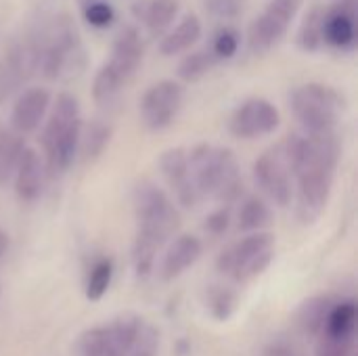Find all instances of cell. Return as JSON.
<instances>
[{
    "mask_svg": "<svg viewBox=\"0 0 358 356\" xmlns=\"http://www.w3.org/2000/svg\"><path fill=\"white\" fill-rule=\"evenodd\" d=\"M323 15L325 8L323 6H313L304 21L302 27L298 31V46L306 52H315L319 50L325 42H323Z\"/></svg>",
    "mask_w": 358,
    "mask_h": 356,
    "instance_id": "28",
    "label": "cell"
},
{
    "mask_svg": "<svg viewBox=\"0 0 358 356\" xmlns=\"http://www.w3.org/2000/svg\"><path fill=\"white\" fill-rule=\"evenodd\" d=\"M111 126L103 120H92L90 124L82 126L80 132V143H78V153L82 155L84 162H92L101 157V153L107 149L111 141Z\"/></svg>",
    "mask_w": 358,
    "mask_h": 356,
    "instance_id": "23",
    "label": "cell"
},
{
    "mask_svg": "<svg viewBox=\"0 0 358 356\" xmlns=\"http://www.w3.org/2000/svg\"><path fill=\"white\" fill-rule=\"evenodd\" d=\"M248 0H206V8L212 17L216 19H237L243 8H245Z\"/></svg>",
    "mask_w": 358,
    "mask_h": 356,
    "instance_id": "36",
    "label": "cell"
},
{
    "mask_svg": "<svg viewBox=\"0 0 358 356\" xmlns=\"http://www.w3.org/2000/svg\"><path fill=\"white\" fill-rule=\"evenodd\" d=\"M6 252H8V235L0 229V260L6 256Z\"/></svg>",
    "mask_w": 358,
    "mask_h": 356,
    "instance_id": "39",
    "label": "cell"
},
{
    "mask_svg": "<svg viewBox=\"0 0 358 356\" xmlns=\"http://www.w3.org/2000/svg\"><path fill=\"white\" fill-rule=\"evenodd\" d=\"M82 13L84 21L96 29L109 27L115 21V8L107 0H88L86 4H82Z\"/></svg>",
    "mask_w": 358,
    "mask_h": 356,
    "instance_id": "33",
    "label": "cell"
},
{
    "mask_svg": "<svg viewBox=\"0 0 358 356\" xmlns=\"http://www.w3.org/2000/svg\"><path fill=\"white\" fill-rule=\"evenodd\" d=\"M254 180L260 191L275 204V206H289L294 199V185H292V170L285 164L279 147L262 153L254 164Z\"/></svg>",
    "mask_w": 358,
    "mask_h": 356,
    "instance_id": "11",
    "label": "cell"
},
{
    "mask_svg": "<svg viewBox=\"0 0 358 356\" xmlns=\"http://www.w3.org/2000/svg\"><path fill=\"white\" fill-rule=\"evenodd\" d=\"M159 168L162 174L166 178V183L170 185V189L174 191L176 199L185 206V208H193L199 204V193L193 185L191 172H189V159H187V151L176 147V149H168L162 153L159 157Z\"/></svg>",
    "mask_w": 358,
    "mask_h": 356,
    "instance_id": "16",
    "label": "cell"
},
{
    "mask_svg": "<svg viewBox=\"0 0 358 356\" xmlns=\"http://www.w3.org/2000/svg\"><path fill=\"white\" fill-rule=\"evenodd\" d=\"M315 356H355V338L319 336Z\"/></svg>",
    "mask_w": 358,
    "mask_h": 356,
    "instance_id": "34",
    "label": "cell"
},
{
    "mask_svg": "<svg viewBox=\"0 0 358 356\" xmlns=\"http://www.w3.org/2000/svg\"><path fill=\"white\" fill-rule=\"evenodd\" d=\"M275 258V237L271 233H250L241 241L229 245L216 260L222 275L235 283H248L273 262Z\"/></svg>",
    "mask_w": 358,
    "mask_h": 356,
    "instance_id": "6",
    "label": "cell"
},
{
    "mask_svg": "<svg viewBox=\"0 0 358 356\" xmlns=\"http://www.w3.org/2000/svg\"><path fill=\"white\" fill-rule=\"evenodd\" d=\"M80 2H82V4H86V2H88V0H80Z\"/></svg>",
    "mask_w": 358,
    "mask_h": 356,
    "instance_id": "40",
    "label": "cell"
},
{
    "mask_svg": "<svg viewBox=\"0 0 358 356\" xmlns=\"http://www.w3.org/2000/svg\"><path fill=\"white\" fill-rule=\"evenodd\" d=\"M323 42L338 50H352L357 46V0H342L325 8Z\"/></svg>",
    "mask_w": 358,
    "mask_h": 356,
    "instance_id": "14",
    "label": "cell"
},
{
    "mask_svg": "<svg viewBox=\"0 0 358 356\" xmlns=\"http://www.w3.org/2000/svg\"><path fill=\"white\" fill-rule=\"evenodd\" d=\"M40 71V46L34 34L13 40L0 55V105L23 90Z\"/></svg>",
    "mask_w": 358,
    "mask_h": 356,
    "instance_id": "7",
    "label": "cell"
},
{
    "mask_svg": "<svg viewBox=\"0 0 358 356\" xmlns=\"http://www.w3.org/2000/svg\"><path fill=\"white\" fill-rule=\"evenodd\" d=\"M126 82L128 80L124 76H120L109 63H105L96 71L94 82H92V97H94V101L99 105H103V107L111 105L117 99V94H120V90L124 88Z\"/></svg>",
    "mask_w": 358,
    "mask_h": 356,
    "instance_id": "27",
    "label": "cell"
},
{
    "mask_svg": "<svg viewBox=\"0 0 358 356\" xmlns=\"http://www.w3.org/2000/svg\"><path fill=\"white\" fill-rule=\"evenodd\" d=\"M239 46H241V36H239V31H237L235 27L224 25V27H218V29H216V34H214V38H212L210 50H212V55L216 57V61L220 63V61L233 59V57L237 55Z\"/></svg>",
    "mask_w": 358,
    "mask_h": 356,
    "instance_id": "31",
    "label": "cell"
},
{
    "mask_svg": "<svg viewBox=\"0 0 358 356\" xmlns=\"http://www.w3.org/2000/svg\"><path fill=\"white\" fill-rule=\"evenodd\" d=\"M229 222H231V214L227 208H220L216 212H212L208 218H206V231L212 233V235H222L227 229H229Z\"/></svg>",
    "mask_w": 358,
    "mask_h": 356,
    "instance_id": "37",
    "label": "cell"
},
{
    "mask_svg": "<svg viewBox=\"0 0 358 356\" xmlns=\"http://www.w3.org/2000/svg\"><path fill=\"white\" fill-rule=\"evenodd\" d=\"M23 149L25 143L17 132L10 128H0V185H6L13 178Z\"/></svg>",
    "mask_w": 358,
    "mask_h": 356,
    "instance_id": "26",
    "label": "cell"
},
{
    "mask_svg": "<svg viewBox=\"0 0 358 356\" xmlns=\"http://www.w3.org/2000/svg\"><path fill=\"white\" fill-rule=\"evenodd\" d=\"M134 214L138 231L132 248V262L138 277H149L157 252L178 231L180 216L170 197L149 180L134 187Z\"/></svg>",
    "mask_w": 358,
    "mask_h": 356,
    "instance_id": "1",
    "label": "cell"
},
{
    "mask_svg": "<svg viewBox=\"0 0 358 356\" xmlns=\"http://www.w3.org/2000/svg\"><path fill=\"white\" fill-rule=\"evenodd\" d=\"M40 46V73L46 80H71L82 73L86 52L76 23L69 15L61 13L31 31Z\"/></svg>",
    "mask_w": 358,
    "mask_h": 356,
    "instance_id": "2",
    "label": "cell"
},
{
    "mask_svg": "<svg viewBox=\"0 0 358 356\" xmlns=\"http://www.w3.org/2000/svg\"><path fill=\"white\" fill-rule=\"evenodd\" d=\"M201 241H199V237H195V235H180V237H176L170 245H168V250H166V254H164V258H162V262H159V279L162 281H174V279H178L187 269H191L197 260H199V256H201Z\"/></svg>",
    "mask_w": 358,
    "mask_h": 356,
    "instance_id": "18",
    "label": "cell"
},
{
    "mask_svg": "<svg viewBox=\"0 0 358 356\" xmlns=\"http://www.w3.org/2000/svg\"><path fill=\"white\" fill-rule=\"evenodd\" d=\"M111 279H113V262H111V258H99L92 264V269L88 273V279H86V298L92 300V302L101 300L107 294V290L111 285Z\"/></svg>",
    "mask_w": 358,
    "mask_h": 356,
    "instance_id": "30",
    "label": "cell"
},
{
    "mask_svg": "<svg viewBox=\"0 0 358 356\" xmlns=\"http://www.w3.org/2000/svg\"><path fill=\"white\" fill-rule=\"evenodd\" d=\"M189 172L199 197H214L231 204L243 191L237 157L231 149L216 145H197L187 153Z\"/></svg>",
    "mask_w": 358,
    "mask_h": 356,
    "instance_id": "4",
    "label": "cell"
},
{
    "mask_svg": "<svg viewBox=\"0 0 358 356\" xmlns=\"http://www.w3.org/2000/svg\"><path fill=\"white\" fill-rule=\"evenodd\" d=\"M357 321H358V306L355 300H342L336 302L325 329L321 336H334V338H357Z\"/></svg>",
    "mask_w": 358,
    "mask_h": 356,
    "instance_id": "24",
    "label": "cell"
},
{
    "mask_svg": "<svg viewBox=\"0 0 358 356\" xmlns=\"http://www.w3.org/2000/svg\"><path fill=\"white\" fill-rule=\"evenodd\" d=\"M50 109V92L42 86L25 88L17 94L10 111V130L19 136L40 128Z\"/></svg>",
    "mask_w": 358,
    "mask_h": 356,
    "instance_id": "15",
    "label": "cell"
},
{
    "mask_svg": "<svg viewBox=\"0 0 358 356\" xmlns=\"http://www.w3.org/2000/svg\"><path fill=\"white\" fill-rule=\"evenodd\" d=\"M44 176H46L44 162L40 159V155L34 149L25 147L19 157V164L15 168V174H13L17 197L25 204L36 201L42 193Z\"/></svg>",
    "mask_w": 358,
    "mask_h": 356,
    "instance_id": "19",
    "label": "cell"
},
{
    "mask_svg": "<svg viewBox=\"0 0 358 356\" xmlns=\"http://www.w3.org/2000/svg\"><path fill=\"white\" fill-rule=\"evenodd\" d=\"M237 304V296L233 290L224 287V285H212L208 292V306L214 319L218 321H227Z\"/></svg>",
    "mask_w": 358,
    "mask_h": 356,
    "instance_id": "32",
    "label": "cell"
},
{
    "mask_svg": "<svg viewBox=\"0 0 358 356\" xmlns=\"http://www.w3.org/2000/svg\"><path fill=\"white\" fill-rule=\"evenodd\" d=\"M300 6L302 0H271L264 13L256 17L250 27L248 42L252 52L264 55L271 48H275L287 34V27L296 19Z\"/></svg>",
    "mask_w": 358,
    "mask_h": 356,
    "instance_id": "9",
    "label": "cell"
},
{
    "mask_svg": "<svg viewBox=\"0 0 358 356\" xmlns=\"http://www.w3.org/2000/svg\"><path fill=\"white\" fill-rule=\"evenodd\" d=\"M334 300L329 296H315L306 300L298 311V327L304 336L319 338L325 329L327 317L334 308Z\"/></svg>",
    "mask_w": 358,
    "mask_h": 356,
    "instance_id": "22",
    "label": "cell"
},
{
    "mask_svg": "<svg viewBox=\"0 0 358 356\" xmlns=\"http://www.w3.org/2000/svg\"><path fill=\"white\" fill-rule=\"evenodd\" d=\"M134 15L147 25V29L157 36L172 27L176 15H178V2L176 0H147L136 4Z\"/></svg>",
    "mask_w": 358,
    "mask_h": 356,
    "instance_id": "21",
    "label": "cell"
},
{
    "mask_svg": "<svg viewBox=\"0 0 358 356\" xmlns=\"http://www.w3.org/2000/svg\"><path fill=\"white\" fill-rule=\"evenodd\" d=\"M273 220V212L268 208V204L262 197H245L239 214H237V225L241 231L245 233H262Z\"/></svg>",
    "mask_w": 358,
    "mask_h": 356,
    "instance_id": "25",
    "label": "cell"
},
{
    "mask_svg": "<svg viewBox=\"0 0 358 356\" xmlns=\"http://www.w3.org/2000/svg\"><path fill=\"white\" fill-rule=\"evenodd\" d=\"M82 126L84 124L78 99L69 92L57 94L42 130L44 170L48 176H59L67 172V168L73 164L78 155Z\"/></svg>",
    "mask_w": 358,
    "mask_h": 356,
    "instance_id": "3",
    "label": "cell"
},
{
    "mask_svg": "<svg viewBox=\"0 0 358 356\" xmlns=\"http://www.w3.org/2000/svg\"><path fill=\"white\" fill-rule=\"evenodd\" d=\"M143 55H145V46H143V38H141L138 29L132 25H126L115 36L113 46H111V57L107 63L120 76L130 80L138 71V67L143 63Z\"/></svg>",
    "mask_w": 358,
    "mask_h": 356,
    "instance_id": "17",
    "label": "cell"
},
{
    "mask_svg": "<svg viewBox=\"0 0 358 356\" xmlns=\"http://www.w3.org/2000/svg\"><path fill=\"white\" fill-rule=\"evenodd\" d=\"M262 356H304V355H302V350H300L298 346H294V344H289V342H275V344H271V346L264 350V355Z\"/></svg>",
    "mask_w": 358,
    "mask_h": 356,
    "instance_id": "38",
    "label": "cell"
},
{
    "mask_svg": "<svg viewBox=\"0 0 358 356\" xmlns=\"http://www.w3.org/2000/svg\"><path fill=\"white\" fill-rule=\"evenodd\" d=\"M157 346H159V334L155 327L151 325H145L141 327L130 353L126 356H155L157 355Z\"/></svg>",
    "mask_w": 358,
    "mask_h": 356,
    "instance_id": "35",
    "label": "cell"
},
{
    "mask_svg": "<svg viewBox=\"0 0 358 356\" xmlns=\"http://www.w3.org/2000/svg\"><path fill=\"white\" fill-rule=\"evenodd\" d=\"M334 174L329 170H304L294 174L298 180V216L304 222H313L327 206Z\"/></svg>",
    "mask_w": 358,
    "mask_h": 356,
    "instance_id": "13",
    "label": "cell"
},
{
    "mask_svg": "<svg viewBox=\"0 0 358 356\" xmlns=\"http://www.w3.org/2000/svg\"><path fill=\"white\" fill-rule=\"evenodd\" d=\"M216 57L212 55L210 48H203V50H195L191 55H187L180 63H178V78L182 82H197L201 80L206 73H210L216 65Z\"/></svg>",
    "mask_w": 358,
    "mask_h": 356,
    "instance_id": "29",
    "label": "cell"
},
{
    "mask_svg": "<svg viewBox=\"0 0 358 356\" xmlns=\"http://www.w3.org/2000/svg\"><path fill=\"white\" fill-rule=\"evenodd\" d=\"M185 101V88L174 82V80H162L155 82L153 86H149L141 99L138 111H141V122L145 124V128L157 132L168 128Z\"/></svg>",
    "mask_w": 358,
    "mask_h": 356,
    "instance_id": "10",
    "label": "cell"
},
{
    "mask_svg": "<svg viewBox=\"0 0 358 356\" xmlns=\"http://www.w3.org/2000/svg\"><path fill=\"white\" fill-rule=\"evenodd\" d=\"M281 115L277 107L266 99H248L243 105H239L229 122V130L233 136L252 141L266 136L279 128Z\"/></svg>",
    "mask_w": 358,
    "mask_h": 356,
    "instance_id": "12",
    "label": "cell"
},
{
    "mask_svg": "<svg viewBox=\"0 0 358 356\" xmlns=\"http://www.w3.org/2000/svg\"><path fill=\"white\" fill-rule=\"evenodd\" d=\"M203 25L201 19L195 13H187L172 29L166 31V36L159 40V52L164 57L180 55L189 48H193L201 38Z\"/></svg>",
    "mask_w": 358,
    "mask_h": 356,
    "instance_id": "20",
    "label": "cell"
},
{
    "mask_svg": "<svg viewBox=\"0 0 358 356\" xmlns=\"http://www.w3.org/2000/svg\"><path fill=\"white\" fill-rule=\"evenodd\" d=\"M141 327L143 321L136 315H124L109 325L92 327L78 338V356H126Z\"/></svg>",
    "mask_w": 358,
    "mask_h": 356,
    "instance_id": "8",
    "label": "cell"
},
{
    "mask_svg": "<svg viewBox=\"0 0 358 356\" xmlns=\"http://www.w3.org/2000/svg\"><path fill=\"white\" fill-rule=\"evenodd\" d=\"M336 2H342V0H336Z\"/></svg>",
    "mask_w": 358,
    "mask_h": 356,
    "instance_id": "41",
    "label": "cell"
},
{
    "mask_svg": "<svg viewBox=\"0 0 358 356\" xmlns=\"http://www.w3.org/2000/svg\"><path fill=\"white\" fill-rule=\"evenodd\" d=\"M289 107L306 134H327L336 132L346 103L334 86L310 82L289 94Z\"/></svg>",
    "mask_w": 358,
    "mask_h": 356,
    "instance_id": "5",
    "label": "cell"
}]
</instances>
